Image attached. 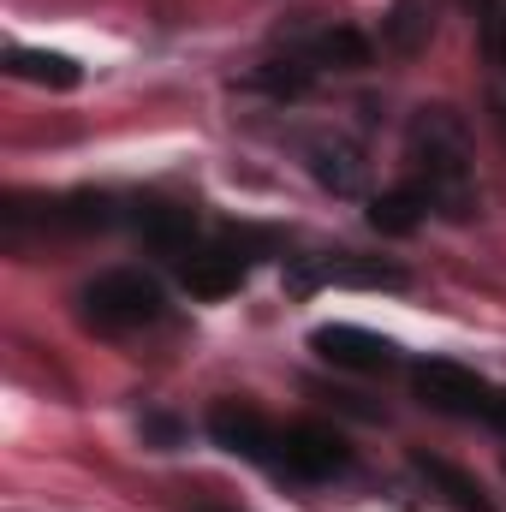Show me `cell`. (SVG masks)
Instances as JSON below:
<instances>
[{"instance_id": "1", "label": "cell", "mask_w": 506, "mask_h": 512, "mask_svg": "<svg viewBox=\"0 0 506 512\" xmlns=\"http://www.w3.org/2000/svg\"><path fill=\"white\" fill-rule=\"evenodd\" d=\"M405 155H411V185H417V197L435 215L465 221L477 209V191H471V137H465L453 108H423L411 120Z\"/></svg>"}, {"instance_id": "2", "label": "cell", "mask_w": 506, "mask_h": 512, "mask_svg": "<svg viewBox=\"0 0 506 512\" xmlns=\"http://www.w3.org/2000/svg\"><path fill=\"white\" fill-rule=\"evenodd\" d=\"M84 316H90L96 328H108V334L149 328V322L167 316V292H161V280L143 274V268H114V274H102V280L84 286Z\"/></svg>"}, {"instance_id": "3", "label": "cell", "mask_w": 506, "mask_h": 512, "mask_svg": "<svg viewBox=\"0 0 506 512\" xmlns=\"http://www.w3.org/2000/svg\"><path fill=\"white\" fill-rule=\"evenodd\" d=\"M346 465H352V453H346V441H340L334 429L292 423V429H280V441H274V471H286V477H298V483H328V477H340Z\"/></svg>"}, {"instance_id": "4", "label": "cell", "mask_w": 506, "mask_h": 512, "mask_svg": "<svg viewBox=\"0 0 506 512\" xmlns=\"http://www.w3.org/2000/svg\"><path fill=\"white\" fill-rule=\"evenodd\" d=\"M310 346H316V358H328L334 370H358V376H387V370L399 364V346L381 340V334H370V328H358V322H322V328L310 334Z\"/></svg>"}, {"instance_id": "5", "label": "cell", "mask_w": 506, "mask_h": 512, "mask_svg": "<svg viewBox=\"0 0 506 512\" xmlns=\"http://www.w3.org/2000/svg\"><path fill=\"white\" fill-rule=\"evenodd\" d=\"M411 387L429 411H447V417H489V387L477 382L465 364H447V358H429L411 370Z\"/></svg>"}, {"instance_id": "6", "label": "cell", "mask_w": 506, "mask_h": 512, "mask_svg": "<svg viewBox=\"0 0 506 512\" xmlns=\"http://www.w3.org/2000/svg\"><path fill=\"white\" fill-rule=\"evenodd\" d=\"M209 435H215V447H227V453H239V459H256V465H274V429L262 423V411L251 405H215L209 411Z\"/></svg>"}, {"instance_id": "7", "label": "cell", "mask_w": 506, "mask_h": 512, "mask_svg": "<svg viewBox=\"0 0 506 512\" xmlns=\"http://www.w3.org/2000/svg\"><path fill=\"white\" fill-rule=\"evenodd\" d=\"M245 280V256L233 251H185L179 256V286L191 298H227Z\"/></svg>"}, {"instance_id": "8", "label": "cell", "mask_w": 506, "mask_h": 512, "mask_svg": "<svg viewBox=\"0 0 506 512\" xmlns=\"http://www.w3.org/2000/svg\"><path fill=\"white\" fill-rule=\"evenodd\" d=\"M6 72H12V78H24V84H42V90H72V84L84 78V66H78L72 54L24 48V42H12V48H6Z\"/></svg>"}, {"instance_id": "9", "label": "cell", "mask_w": 506, "mask_h": 512, "mask_svg": "<svg viewBox=\"0 0 506 512\" xmlns=\"http://www.w3.org/2000/svg\"><path fill=\"white\" fill-rule=\"evenodd\" d=\"M429 30H435V0H393L387 18H381V42H387V54H399V60L423 54Z\"/></svg>"}, {"instance_id": "10", "label": "cell", "mask_w": 506, "mask_h": 512, "mask_svg": "<svg viewBox=\"0 0 506 512\" xmlns=\"http://www.w3.org/2000/svg\"><path fill=\"white\" fill-rule=\"evenodd\" d=\"M131 227H137L143 245H155V251H167V256L191 251V209H173V203H137V209H131Z\"/></svg>"}, {"instance_id": "11", "label": "cell", "mask_w": 506, "mask_h": 512, "mask_svg": "<svg viewBox=\"0 0 506 512\" xmlns=\"http://www.w3.org/2000/svg\"><path fill=\"white\" fill-rule=\"evenodd\" d=\"M310 173H316L334 197H352V191L364 185V161H358V149H352L346 137H316V143H310Z\"/></svg>"}, {"instance_id": "12", "label": "cell", "mask_w": 506, "mask_h": 512, "mask_svg": "<svg viewBox=\"0 0 506 512\" xmlns=\"http://www.w3.org/2000/svg\"><path fill=\"white\" fill-rule=\"evenodd\" d=\"M423 209H429V203L417 197V185H393V191L370 197V227L387 233V239H405V233H417Z\"/></svg>"}, {"instance_id": "13", "label": "cell", "mask_w": 506, "mask_h": 512, "mask_svg": "<svg viewBox=\"0 0 506 512\" xmlns=\"http://www.w3.org/2000/svg\"><path fill=\"white\" fill-rule=\"evenodd\" d=\"M417 471H423V477H429V483H435V489H441V495H447V501H453L459 512H489L483 489H477L465 471H453L447 459H429V453H423V459H417Z\"/></svg>"}, {"instance_id": "14", "label": "cell", "mask_w": 506, "mask_h": 512, "mask_svg": "<svg viewBox=\"0 0 506 512\" xmlns=\"http://www.w3.org/2000/svg\"><path fill=\"white\" fill-rule=\"evenodd\" d=\"M310 60L316 66H340V72H358V66H370V42L358 36V30H322L316 36V48H310Z\"/></svg>"}, {"instance_id": "15", "label": "cell", "mask_w": 506, "mask_h": 512, "mask_svg": "<svg viewBox=\"0 0 506 512\" xmlns=\"http://www.w3.org/2000/svg\"><path fill=\"white\" fill-rule=\"evenodd\" d=\"M251 84L268 90V96H280V102H298V96L310 90V66H298V60H268Z\"/></svg>"}, {"instance_id": "16", "label": "cell", "mask_w": 506, "mask_h": 512, "mask_svg": "<svg viewBox=\"0 0 506 512\" xmlns=\"http://www.w3.org/2000/svg\"><path fill=\"white\" fill-rule=\"evenodd\" d=\"M108 209H114L108 197H66V203L48 209V221H54V227H108V221H114Z\"/></svg>"}, {"instance_id": "17", "label": "cell", "mask_w": 506, "mask_h": 512, "mask_svg": "<svg viewBox=\"0 0 506 512\" xmlns=\"http://www.w3.org/2000/svg\"><path fill=\"white\" fill-rule=\"evenodd\" d=\"M489 423H501L506 429V393H489Z\"/></svg>"}]
</instances>
